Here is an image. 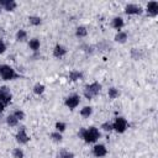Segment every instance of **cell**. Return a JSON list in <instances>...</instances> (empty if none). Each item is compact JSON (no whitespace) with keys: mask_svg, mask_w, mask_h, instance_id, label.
<instances>
[{"mask_svg":"<svg viewBox=\"0 0 158 158\" xmlns=\"http://www.w3.org/2000/svg\"><path fill=\"white\" fill-rule=\"evenodd\" d=\"M64 104H65V106H67L69 110H74V109H77V107L79 106V104H80V96L77 95V94H72V95H69V96L65 98Z\"/></svg>","mask_w":158,"mask_h":158,"instance_id":"5b68a950","label":"cell"},{"mask_svg":"<svg viewBox=\"0 0 158 158\" xmlns=\"http://www.w3.org/2000/svg\"><path fill=\"white\" fill-rule=\"evenodd\" d=\"M111 123H112V131H116L117 133H123L128 128V122L122 116H117Z\"/></svg>","mask_w":158,"mask_h":158,"instance_id":"277c9868","label":"cell"},{"mask_svg":"<svg viewBox=\"0 0 158 158\" xmlns=\"http://www.w3.org/2000/svg\"><path fill=\"white\" fill-rule=\"evenodd\" d=\"M19 122H20V121H19L12 114L6 117V123H7V126H10V127H16V126L19 125Z\"/></svg>","mask_w":158,"mask_h":158,"instance_id":"d6986e66","label":"cell"},{"mask_svg":"<svg viewBox=\"0 0 158 158\" xmlns=\"http://www.w3.org/2000/svg\"><path fill=\"white\" fill-rule=\"evenodd\" d=\"M15 138H16V142L20 143V144H26L30 141V136H28V133H27V131H26L25 127L19 128V131L16 132Z\"/></svg>","mask_w":158,"mask_h":158,"instance_id":"8992f818","label":"cell"},{"mask_svg":"<svg viewBox=\"0 0 158 158\" xmlns=\"http://www.w3.org/2000/svg\"><path fill=\"white\" fill-rule=\"evenodd\" d=\"M32 90H33V93L36 95H42L44 93V90H46V86L43 84H41V83H37V84H35V86H33Z\"/></svg>","mask_w":158,"mask_h":158,"instance_id":"7402d4cb","label":"cell"},{"mask_svg":"<svg viewBox=\"0 0 158 158\" xmlns=\"http://www.w3.org/2000/svg\"><path fill=\"white\" fill-rule=\"evenodd\" d=\"M12 115H14L19 121H22V120L25 118V112H23L22 110H20V109H16V110L12 112Z\"/></svg>","mask_w":158,"mask_h":158,"instance_id":"83f0119b","label":"cell"},{"mask_svg":"<svg viewBox=\"0 0 158 158\" xmlns=\"http://www.w3.org/2000/svg\"><path fill=\"white\" fill-rule=\"evenodd\" d=\"M28 47H30L31 51L37 52V51L40 49V47H41V42H40V40H38V38H31V40L28 41Z\"/></svg>","mask_w":158,"mask_h":158,"instance_id":"2e32d148","label":"cell"},{"mask_svg":"<svg viewBox=\"0 0 158 158\" xmlns=\"http://www.w3.org/2000/svg\"><path fill=\"white\" fill-rule=\"evenodd\" d=\"M141 56H142V54H141V52H139L137 48H132V49H131V57H132L133 59L138 60V59L141 58Z\"/></svg>","mask_w":158,"mask_h":158,"instance_id":"f546056e","label":"cell"},{"mask_svg":"<svg viewBox=\"0 0 158 158\" xmlns=\"http://www.w3.org/2000/svg\"><path fill=\"white\" fill-rule=\"evenodd\" d=\"M59 158H74V154L73 152H70L69 149H65V148H62L59 151Z\"/></svg>","mask_w":158,"mask_h":158,"instance_id":"cb8c5ba5","label":"cell"},{"mask_svg":"<svg viewBox=\"0 0 158 158\" xmlns=\"http://www.w3.org/2000/svg\"><path fill=\"white\" fill-rule=\"evenodd\" d=\"M6 49H7V46H6L5 41L0 38V54H4L6 52Z\"/></svg>","mask_w":158,"mask_h":158,"instance_id":"4dcf8cb0","label":"cell"},{"mask_svg":"<svg viewBox=\"0 0 158 158\" xmlns=\"http://www.w3.org/2000/svg\"><path fill=\"white\" fill-rule=\"evenodd\" d=\"M15 37H16V40H17V41L22 42V41H25V40L27 38V32H26L23 28H20V30H17V32H16Z\"/></svg>","mask_w":158,"mask_h":158,"instance_id":"44dd1931","label":"cell"},{"mask_svg":"<svg viewBox=\"0 0 158 158\" xmlns=\"http://www.w3.org/2000/svg\"><path fill=\"white\" fill-rule=\"evenodd\" d=\"M5 107H6V105H5L4 102L0 101V114H2V112L5 111Z\"/></svg>","mask_w":158,"mask_h":158,"instance_id":"1f68e13d","label":"cell"},{"mask_svg":"<svg viewBox=\"0 0 158 158\" xmlns=\"http://www.w3.org/2000/svg\"><path fill=\"white\" fill-rule=\"evenodd\" d=\"M12 100V94L7 86H1L0 88V101L4 102L5 105H9Z\"/></svg>","mask_w":158,"mask_h":158,"instance_id":"52a82bcc","label":"cell"},{"mask_svg":"<svg viewBox=\"0 0 158 158\" xmlns=\"http://www.w3.org/2000/svg\"><path fill=\"white\" fill-rule=\"evenodd\" d=\"M12 156H14V158H23L25 153H23L22 148L17 147V148H14L12 149Z\"/></svg>","mask_w":158,"mask_h":158,"instance_id":"4316f807","label":"cell"},{"mask_svg":"<svg viewBox=\"0 0 158 158\" xmlns=\"http://www.w3.org/2000/svg\"><path fill=\"white\" fill-rule=\"evenodd\" d=\"M49 137H51V139H52L53 142H57V143L62 142V139H63V136H62V133H60V132H57V131L52 132V133L49 135Z\"/></svg>","mask_w":158,"mask_h":158,"instance_id":"d4e9b609","label":"cell"},{"mask_svg":"<svg viewBox=\"0 0 158 158\" xmlns=\"http://www.w3.org/2000/svg\"><path fill=\"white\" fill-rule=\"evenodd\" d=\"M79 114H80L81 117H84V118H89V117L93 115V107H91V106H84L83 109H80Z\"/></svg>","mask_w":158,"mask_h":158,"instance_id":"e0dca14e","label":"cell"},{"mask_svg":"<svg viewBox=\"0 0 158 158\" xmlns=\"http://www.w3.org/2000/svg\"><path fill=\"white\" fill-rule=\"evenodd\" d=\"M1 10H2V6H1V5H0V12H1Z\"/></svg>","mask_w":158,"mask_h":158,"instance_id":"d6a6232c","label":"cell"},{"mask_svg":"<svg viewBox=\"0 0 158 158\" xmlns=\"http://www.w3.org/2000/svg\"><path fill=\"white\" fill-rule=\"evenodd\" d=\"M93 154L94 157L96 158H102L107 154V148L105 144H101V143H96L94 147H93Z\"/></svg>","mask_w":158,"mask_h":158,"instance_id":"9c48e42d","label":"cell"},{"mask_svg":"<svg viewBox=\"0 0 158 158\" xmlns=\"http://www.w3.org/2000/svg\"><path fill=\"white\" fill-rule=\"evenodd\" d=\"M28 22H30V25H32V26H40V25L42 23V19H41L40 16L32 15V16L28 17Z\"/></svg>","mask_w":158,"mask_h":158,"instance_id":"ffe728a7","label":"cell"},{"mask_svg":"<svg viewBox=\"0 0 158 158\" xmlns=\"http://www.w3.org/2000/svg\"><path fill=\"white\" fill-rule=\"evenodd\" d=\"M67 53H68V49L63 44H59L58 43L53 48V57H56V58H63Z\"/></svg>","mask_w":158,"mask_h":158,"instance_id":"8fae6325","label":"cell"},{"mask_svg":"<svg viewBox=\"0 0 158 158\" xmlns=\"http://www.w3.org/2000/svg\"><path fill=\"white\" fill-rule=\"evenodd\" d=\"M125 14H127V15H139V14H142V11H143V9L138 5V4H132V2H130V4H126L125 5Z\"/></svg>","mask_w":158,"mask_h":158,"instance_id":"ba28073f","label":"cell"},{"mask_svg":"<svg viewBox=\"0 0 158 158\" xmlns=\"http://www.w3.org/2000/svg\"><path fill=\"white\" fill-rule=\"evenodd\" d=\"M107 95H109V98L110 99H116V98H118V95H120V91H118V89H116V88H114V86H111V88H109L107 89Z\"/></svg>","mask_w":158,"mask_h":158,"instance_id":"603a6c76","label":"cell"},{"mask_svg":"<svg viewBox=\"0 0 158 158\" xmlns=\"http://www.w3.org/2000/svg\"><path fill=\"white\" fill-rule=\"evenodd\" d=\"M111 26H112V28H115L117 31H121V28L125 26V21L121 16H115L111 20Z\"/></svg>","mask_w":158,"mask_h":158,"instance_id":"4fadbf2b","label":"cell"},{"mask_svg":"<svg viewBox=\"0 0 158 158\" xmlns=\"http://www.w3.org/2000/svg\"><path fill=\"white\" fill-rule=\"evenodd\" d=\"M54 128H56L57 132H60V133H62V132L65 131V128H67V123L63 122V121H57L56 125H54Z\"/></svg>","mask_w":158,"mask_h":158,"instance_id":"484cf974","label":"cell"},{"mask_svg":"<svg viewBox=\"0 0 158 158\" xmlns=\"http://www.w3.org/2000/svg\"><path fill=\"white\" fill-rule=\"evenodd\" d=\"M0 5L6 11H14L17 7V2L14 0H0Z\"/></svg>","mask_w":158,"mask_h":158,"instance_id":"7c38bea8","label":"cell"},{"mask_svg":"<svg viewBox=\"0 0 158 158\" xmlns=\"http://www.w3.org/2000/svg\"><path fill=\"white\" fill-rule=\"evenodd\" d=\"M146 12L152 17L157 16V14H158V1H148L147 5H146Z\"/></svg>","mask_w":158,"mask_h":158,"instance_id":"30bf717a","label":"cell"},{"mask_svg":"<svg viewBox=\"0 0 158 158\" xmlns=\"http://www.w3.org/2000/svg\"><path fill=\"white\" fill-rule=\"evenodd\" d=\"M0 77L2 80H14L19 77L16 70L9 65V64H1L0 65Z\"/></svg>","mask_w":158,"mask_h":158,"instance_id":"3957f363","label":"cell"},{"mask_svg":"<svg viewBox=\"0 0 158 158\" xmlns=\"http://www.w3.org/2000/svg\"><path fill=\"white\" fill-rule=\"evenodd\" d=\"M78 135L80 136V138L85 143H95L100 138L101 132H100V130L98 127L90 126V127H86V128H80Z\"/></svg>","mask_w":158,"mask_h":158,"instance_id":"6da1fadb","label":"cell"},{"mask_svg":"<svg viewBox=\"0 0 158 158\" xmlns=\"http://www.w3.org/2000/svg\"><path fill=\"white\" fill-rule=\"evenodd\" d=\"M114 40H115L116 42H118V43H126L127 40H128V35H127V32H125V31L121 30V31H117V32H116Z\"/></svg>","mask_w":158,"mask_h":158,"instance_id":"5bb4252c","label":"cell"},{"mask_svg":"<svg viewBox=\"0 0 158 158\" xmlns=\"http://www.w3.org/2000/svg\"><path fill=\"white\" fill-rule=\"evenodd\" d=\"M86 35H88V28L85 26H78L75 28V36L77 37L84 38V37H86Z\"/></svg>","mask_w":158,"mask_h":158,"instance_id":"ac0fdd59","label":"cell"},{"mask_svg":"<svg viewBox=\"0 0 158 158\" xmlns=\"http://www.w3.org/2000/svg\"><path fill=\"white\" fill-rule=\"evenodd\" d=\"M81 79H83V72L77 70V69L69 72V80H72V81H78V80H81Z\"/></svg>","mask_w":158,"mask_h":158,"instance_id":"9a60e30c","label":"cell"},{"mask_svg":"<svg viewBox=\"0 0 158 158\" xmlns=\"http://www.w3.org/2000/svg\"><path fill=\"white\" fill-rule=\"evenodd\" d=\"M100 128H101L102 131H105V132H110V131H112V123L109 122V121L102 122L101 126H100Z\"/></svg>","mask_w":158,"mask_h":158,"instance_id":"f1b7e54d","label":"cell"},{"mask_svg":"<svg viewBox=\"0 0 158 158\" xmlns=\"http://www.w3.org/2000/svg\"><path fill=\"white\" fill-rule=\"evenodd\" d=\"M100 91H101V84H100L99 81H93V83H90V84H88V85L85 86L83 94H84L85 99L91 100V99L95 98Z\"/></svg>","mask_w":158,"mask_h":158,"instance_id":"7a4b0ae2","label":"cell"}]
</instances>
